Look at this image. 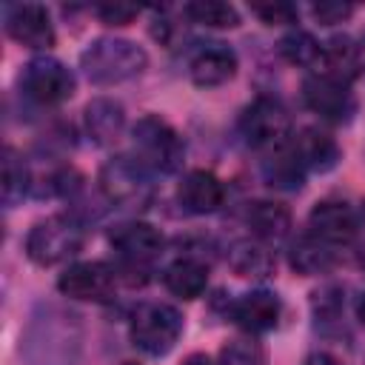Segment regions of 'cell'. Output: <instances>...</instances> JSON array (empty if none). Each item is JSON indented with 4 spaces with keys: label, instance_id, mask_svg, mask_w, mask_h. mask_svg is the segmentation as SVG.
Segmentation results:
<instances>
[{
    "label": "cell",
    "instance_id": "30bf717a",
    "mask_svg": "<svg viewBox=\"0 0 365 365\" xmlns=\"http://www.w3.org/2000/svg\"><path fill=\"white\" fill-rule=\"evenodd\" d=\"M108 242L128 268H145L165 245L163 234L151 222H140V220L114 225V231L108 234Z\"/></svg>",
    "mask_w": 365,
    "mask_h": 365
},
{
    "label": "cell",
    "instance_id": "4316f807",
    "mask_svg": "<svg viewBox=\"0 0 365 365\" xmlns=\"http://www.w3.org/2000/svg\"><path fill=\"white\" fill-rule=\"evenodd\" d=\"M265 348L251 336H237L220 348V365H265Z\"/></svg>",
    "mask_w": 365,
    "mask_h": 365
},
{
    "label": "cell",
    "instance_id": "f546056e",
    "mask_svg": "<svg viewBox=\"0 0 365 365\" xmlns=\"http://www.w3.org/2000/svg\"><path fill=\"white\" fill-rule=\"evenodd\" d=\"M311 11H314V17H317L322 26H334V23H342V20H348V17L354 14V6H348V3H331V0H325V3H317Z\"/></svg>",
    "mask_w": 365,
    "mask_h": 365
},
{
    "label": "cell",
    "instance_id": "277c9868",
    "mask_svg": "<svg viewBox=\"0 0 365 365\" xmlns=\"http://www.w3.org/2000/svg\"><path fill=\"white\" fill-rule=\"evenodd\" d=\"M128 334L134 348H140L143 354L165 356L182 334V317L177 308L165 302H145L131 314Z\"/></svg>",
    "mask_w": 365,
    "mask_h": 365
},
{
    "label": "cell",
    "instance_id": "ac0fdd59",
    "mask_svg": "<svg viewBox=\"0 0 365 365\" xmlns=\"http://www.w3.org/2000/svg\"><path fill=\"white\" fill-rule=\"evenodd\" d=\"M125 111L111 97H97L86 106V131L97 145H114L123 137Z\"/></svg>",
    "mask_w": 365,
    "mask_h": 365
},
{
    "label": "cell",
    "instance_id": "5b68a950",
    "mask_svg": "<svg viewBox=\"0 0 365 365\" xmlns=\"http://www.w3.org/2000/svg\"><path fill=\"white\" fill-rule=\"evenodd\" d=\"M291 117L285 106L268 94L254 97L240 114V134L251 148H279L288 140Z\"/></svg>",
    "mask_w": 365,
    "mask_h": 365
},
{
    "label": "cell",
    "instance_id": "44dd1931",
    "mask_svg": "<svg viewBox=\"0 0 365 365\" xmlns=\"http://www.w3.org/2000/svg\"><path fill=\"white\" fill-rule=\"evenodd\" d=\"M165 288L180 299H197L202 297L208 285V268L194 257H180L163 271Z\"/></svg>",
    "mask_w": 365,
    "mask_h": 365
},
{
    "label": "cell",
    "instance_id": "8992f818",
    "mask_svg": "<svg viewBox=\"0 0 365 365\" xmlns=\"http://www.w3.org/2000/svg\"><path fill=\"white\" fill-rule=\"evenodd\" d=\"M74 74L68 66H63L54 57H34L20 71V91L40 103V106H57L66 103L74 94Z\"/></svg>",
    "mask_w": 365,
    "mask_h": 365
},
{
    "label": "cell",
    "instance_id": "9c48e42d",
    "mask_svg": "<svg viewBox=\"0 0 365 365\" xmlns=\"http://www.w3.org/2000/svg\"><path fill=\"white\" fill-rule=\"evenodd\" d=\"M302 100L305 106L319 114L328 123H348L351 114L356 111V100L351 88L339 80H331L325 74H311L302 83Z\"/></svg>",
    "mask_w": 365,
    "mask_h": 365
},
{
    "label": "cell",
    "instance_id": "836d02e7",
    "mask_svg": "<svg viewBox=\"0 0 365 365\" xmlns=\"http://www.w3.org/2000/svg\"><path fill=\"white\" fill-rule=\"evenodd\" d=\"M123 365H137V362H123Z\"/></svg>",
    "mask_w": 365,
    "mask_h": 365
},
{
    "label": "cell",
    "instance_id": "e575fe53",
    "mask_svg": "<svg viewBox=\"0 0 365 365\" xmlns=\"http://www.w3.org/2000/svg\"><path fill=\"white\" fill-rule=\"evenodd\" d=\"M362 214H365V202H362Z\"/></svg>",
    "mask_w": 365,
    "mask_h": 365
},
{
    "label": "cell",
    "instance_id": "f1b7e54d",
    "mask_svg": "<svg viewBox=\"0 0 365 365\" xmlns=\"http://www.w3.org/2000/svg\"><path fill=\"white\" fill-rule=\"evenodd\" d=\"M137 6L131 3H103L97 6V17L106 23V26H128L134 17H137Z\"/></svg>",
    "mask_w": 365,
    "mask_h": 365
},
{
    "label": "cell",
    "instance_id": "ba28073f",
    "mask_svg": "<svg viewBox=\"0 0 365 365\" xmlns=\"http://www.w3.org/2000/svg\"><path fill=\"white\" fill-rule=\"evenodd\" d=\"M60 294L83 302H106L117 288V268L106 262H77L68 265L57 279Z\"/></svg>",
    "mask_w": 365,
    "mask_h": 365
},
{
    "label": "cell",
    "instance_id": "3957f363",
    "mask_svg": "<svg viewBox=\"0 0 365 365\" xmlns=\"http://www.w3.org/2000/svg\"><path fill=\"white\" fill-rule=\"evenodd\" d=\"M83 240H86L83 225L74 217L57 214V217H48L31 225L26 237V254L37 265H57V262L71 259L83 248Z\"/></svg>",
    "mask_w": 365,
    "mask_h": 365
},
{
    "label": "cell",
    "instance_id": "cb8c5ba5",
    "mask_svg": "<svg viewBox=\"0 0 365 365\" xmlns=\"http://www.w3.org/2000/svg\"><path fill=\"white\" fill-rule=\"evenodd\" d=\"M279 54L291 63V66H302V68H317L319 66V54H322V43H317V37L311 31L294 29L279 40Z\"/></svg>",
    "mask_w": 365,
    "mask_h": 365
},
{
    "label": "cell",
    "instance_id": "52a82bcc",
    "mask_svg": "<svg viewBox=\"0 0 365 365\" xmlns=\"http://www.w3.org/2000/svg\"><path fill=\"white\" fill-rule=\"evenodd\" d=\"M100 188L108 197V202L117 205H143L151 197V177L148 168L137 157H111L100 168Z\"/></svg>",
    "mask_w": 365,
    "mask_h": 365
},
{
    "label": "cell",
    "instance_id": "4fadbf2b",
    "mask_svg": "<svg viewBox=\"0 0 365 365\" xmlns=\"http://www.w3.org/2000/svg\"><path fill=\"white\" fill-rule=\"evenodd\" d=\"M308 234L319 237L322 242L328 245H348L356 240V231H359V222L354 217V211L345 205V202H336V200H322L311 208L308 214Z\"/></svg>",
    "mask_w": 365,
    "mask_h": 365
},
{
    "label": "cell",
    "instance_id": "5bb4252c",
    "mask_svg": "<svg viewBox=\"0 0 365 365\" xmlns=\"http://www.w3.org/2000/svg\"><path fill=\"white\" fill-rule=\"evenodd\" d=\"M177 200L188 214H214L225 202V185L211 171L194 168L180 180Z\"/></svg>",
    "mask_w": 365,
    "mask_h": 365
},
{
    "label": "cell",
    "instance_id": "ffe728a7",
    "mask_svg": "<svg viewBox=\"0 0 365 365\" xmlns=\"http://www.w3.org/2000/svg\"><path fill=\"white\" fill-rule=\"evenodd\" d=\"M248 228L257 240L262 242H279L288 237L291 231V211L279 202H271V200H257L248 205Z\"/></svg>",
    "mask_w": 365,
    "mask_h": 365
},
{
    "label": "cell",
    "instance_id": "9a60e30c",
    "mask_svg": "<svg viewBox=\"0 0 365 365\" xmlns=\"http://www.w3.org/2000/svg\"><path fill=\"white\" fill-rule=\"evenodd\" d=\"M188 71L200 88H217L237 74V54L222 43H205L191 57Z\"/></svg>",
    "mask_w": 365,
    "mask_h": 365
},
{
    "label": "cell",
    "instance_id": "8fae6325",
    "mask_svg": "<svg viewBox=\"0 0 365 365\" xmlns=\"http://www.w3.org/2000/svg\"><path fill=\"white\" fill-rule=\"evenodd\" d=\"M6 31L11 40H17L26 48L46 51L54 46V26L40 3H17L6 11Z\"/></svg>",
    "mask_w": 365,
    "mask_h": 365
},
{
    "label": "cell",
    "instance_id": "d6a6232c",
    "mask_svg": "<svg viewBox=\"0 0 365 365\" xmlns=\"http://www.w3.org/2000/svg\"><path fill=\"white\" fill-rule=\"evenodd\" d=\"M356 317H359V322L365 325V294H362L359 302H356Z\"/></svg>",
    "mask_w": 365,
    "mask_h": 365
},
{
    "label": "cell",
    "instance_id": "2e32d148",
    "mask_svg": "<svg viewBox=\"0 0 365 365\" xmlns=\"http://www.w3.org/2000/svg\"><path fill=\"white\" fill-rule=\"evenodd\" d=\"M317 74H325L331 80H339V83L351 86L362 74V48L345 34L331 37L328 43H322Z\"/></svg>",
    "mask_w": 365,
    "mask_h": 365
},
{
    "label": "cell",
    "instance_id": "d6986e66",
    "mask_svg": "<svg viewBox=\"0 0 365 365\" xmlns=\"http://www.w3.org/2000/svg\"><path fill=\"white\" fill-rule=\"evenodd\" d=\"M288 262H291V268H294L297 274H302V277L325 274V271H331L334 262H336V248L328 245V242H322V240L314 237V234H302V237H297V240L291 242V248H288Z\"/></svg>",
    "mask_w": 365,
    "mask_h": 365
},
{
    "label": "cell",
    "instance_id": "e0dca14e",
    "mask_svg": "<svg viewBox=\"0 0 365 365\" xmlns=\"http://www.w3.org/2000/svg\"><path fill=\"white\" fill-rule=\"evenodd\" d=\"M291 148H294V154H297V160L302 163L305 171H319V174L331 171L342 157L336 140L331 134L319 131V128H302L291 140Z\"/></svg>",
    "mask_w": 365,
    "mask_h": 365
},
{
    "label": "cell",
    "instance_id": "603a6c76",
    "mask_svg": "<svg viewBox=\"0 0 365 365\" xmlns=\"http://www.w3.org/2000/svg\"><path fill=\"white\" fill-rule=\"evenodd\" d=\"M228 262L240 277H268L274 268L271 251L262 242H251V240L237 242L228 254Z\"/></svg>",
    "mask_w": 365,
    "mask_h": 365
},
{
    "label": "cell",
    "instance_id": "83f0119b",
    "mask_svg": "<svg viewBox=\"0 0 365 365\" xmlns=\"http://www.w3.org/2000/svg\"><path fill=\"white\" fill-rule=\"evenodd\" d=\"M251 11L265 23V26H285V23H297V6L291 3H257L251 6Z\"/></svg>",
    "mask_w": 365,
    "mask_h": 365
},
{
    "label": "cell",
    "instance_id": "1f68e13d",
    "mask_svg": "<svg viewBox=\"0 0 365 365\" xmlns=\"http://www.w3.org/2000/svg\"><path fill=\"white\" fill-rule=\"evenodd\" d=\"M182 365H214L205 354H188L185 359H182Z\"/></svg>",
    "mask_w": 365,
    "mask_h": 365
},
{
    "label": "cell",
    "instance_id": "6da1fadb",
    "mask_svg": "<svg viewBox=\"0 0 365 365\" xmlns=\"http://www.w3.org/2000/svg\"><path fill=\"white\" fill-rule=\"evenodd\" d=\"M148 66L145 51L123 37H97L94 43L86 46L80 54V68L94 86H117L125 83Z\"/></svg>",
    "mask_w": 365,
    "mask_h": 365
},
{
    "label": "cell",
    "instance_id": "7a4b0ae2",
    "mask_svg": "<svg viewBox=\"0 0 365 365\" xmlns=\"http://www.w3.org/2000/svg\"><path fill=\"white\" fill-rule=\"evenodd\" d=\"M131 143H134V157L148 171L174 174L182 165V157H185L182 137L157 114H145L134 123Z\"/></svg>",
    "mask_w": 365,
    "mask_h": 365
},
{
    "label": "cell",
    "instance_id": "4dcf8cb0",
    "mask_svg": "<svg viewBox=\"0 0 365 365\" xmlns=\"http://www.w3.org/2000/svg\"><path fill=\"white\" fill-rule=\"evenodd\" d=\"M305 365H342V362L334 359L331 354H311V356L305 359Z\"/></svg>",
    "mask_w": 365,
    "mask_h": 365
},
{
    "label": "cell",
    "instance_id": "d4e9b609",
    "mask_svg": "<svg viewBox=\"0 0 365 365\" xmlns=\"http://www.w3.org/2000/svg\"><path fill=\"white\" fill-rule=\"evenodd\" d=\"M29 185H31V174L26 160L14 148H6L3 151V202L14 205L17 200L26 197Z\"/></svg>",
    "mask_w": 365,
    "mask_h": 365
},
{
    "label": "cell",
    "instance_id": "484cf974",
    "mask_svg": "<svg viewBox=\"0 0 365 365\" xmlns=\"http://www.w3.org/2000/svg\"><path fill=\"white\" fill-rule=\"evenodd\" d=\"M185 14L200 23V26H211V29H234L240 26V14L234 6L222 3V0H197L185 6Z\"/></svg>",
    "mask_w": 365,
    "mask_h": 365
},
{
    "label": "cell",
    "instance_id": "7402d4cb",
    "mask_svg": "<svg viewBox=\"0 0 365 365\" xmlns=\"http://www.w3.org/2000/svg\"><path fill=\"white\" fill-rule=\"evenodd\" d=\"M262 177H265L268 185L282 188V191H297V188H302L305 168H302V163L297 160L291 143H282L279 148H271V151H268V157L262 160Z\"/></svg>",
    "mask_w": 365,
    "mask_h": 365
},
{
    "label": "cell",
    "instance_id": "7c38bea8",
    "mask_svg": "<svg viewBox=\"0 0 365 365\" xmlns=\"http://www.w3.org/2000/svg\"><path fill=\"white\" fill-rule=\"evenodd\" d=\"M279 314H282L279 297L274 291H265V288L242 294L240 299H234L228 305V319L248 334H265V331L277 328Z\"/></svg>",
    "mask_w": 365,
    "mask_h": 365
}]
</instances>
